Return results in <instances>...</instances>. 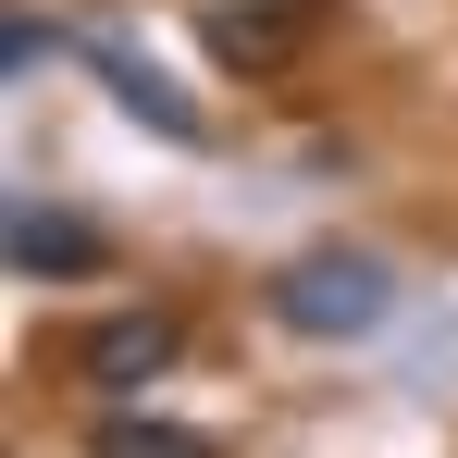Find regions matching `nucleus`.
<instances>
[{"label":"nucleus","mask_w":458,"mask_h":458,"mask_svg":"<svg viewBox=\"0 0 458 458\" xmlns=\"http://www.w3.org/2000/svg\"><path fill=\"white\" fill-rule=\"evenodd\" d=\"M384 310H396V273H384L372 248H310V260H285L273 273V322L285 335H372Z\"/></svg>","instance_id":"f257e3e1"},{"label":"nucleus","mask_w":458,"mask_h":458,"mask_svg":"<svg viewBox=\"0 0 458 458\" xmlns=\"http://www.w3.org/2000/svg\"><path fill=\"white\" fill-rule=\"evenodd\" d=\"M174 347H186V335H174L161 310H112L99 335H75V372H87V384H112V396H137V384L174 372Z\"/></svg>","instance_id":"f03ea898"},{"label":"nucleus","mask_w":458,"mask_h":458,"mask_svg":"<svg viewBox=\"0 0 458 458\" xmlns=\"http://www.w3.org/2000/svg\"><path fill=\"white\" fill-rule=\"evenodd\" d=\"M310 13H322V0H224V13H211V63H235V75H273V63L310 38Z\"/></svg>","instance_id":"7ed1b4c3"},{"label":"nucleus","mask_w":458,"mask_h":458,"mask_svg":"<svg viewBox=\"0 0 458 458\" xmlns=\"http://www.w3.org/2000/svg\"><path fill=\"white\" fill-rule=\"evenodd\" d=\"M112 248H99V224H75V211H13V273L25 285H50V273H99Z\"/></svg>","instance_id":"20e7f679"},{"label":"nucleus","mask_w":458,"mask_h":458,"mask_svg":"<svg viewBox=\"0 0 458 458\" xmlns=\"http://www.w3.org/2000/svg\"><path fill=\"white\" fill-rule=\"evenodd\" d=\"M87 458H224L199 421H161V409H112L99 434H87Z\"/></svg>","instance_id":"39448f33"},{"label":"nucleus","mask_w":458,"mask_h":458,"mask_svg":"<svg viewBox=\"0 0 458 458\" xmlns=\"http://www.w3.org/2000/svg\"><path fill=\"white\" fill-rule=\"evenodd\" d=\"M99 75H112V99H124L137 124H161V137H199V99H186V87H161L149 63H124V50H99Z\"/></svg>","instance_id":"423d86ee"},{"label":"nucleus","mask_w":458,"mask_h":458,"mask_svg":"<svg viewBox=\"0 0 458 458\" xmlns=\"http://www.w3.org/2000/svg\"><path fill=\"white\" fill-rule=\"evenodd\" d=\"M0 50H13V75H38V63H63V25H38V13H13V38H0Z\"/></svg>","instance_id":"0eeeda50"}]
</instances>
